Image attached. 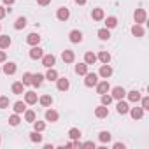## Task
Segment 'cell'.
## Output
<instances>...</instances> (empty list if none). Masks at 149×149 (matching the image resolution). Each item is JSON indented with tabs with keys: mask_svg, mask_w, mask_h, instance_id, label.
I'll use <instances>...</instances> for the list:
<instances>
[{
	"mask_svg": "<svg viewBox=\"0 0 149 149\" xmlns=\"http://www.w3.org/2000/svg\"><path fill=\"white\" fill-rule=\"evenodd\" d=\"M25 121L33 123V121H35V112H33V111H25Z\"/></svg>",
	"mask_w": 149,
	"mask_h": 149,
	"instance_id": "obj_38",
	"label": "cell"
},
{
	"mask_svg": "<svg viewBox=\"0 0 149 149\" xmlns=\"http://www.w3.org/2000/svg\"><path fill=\"white\" fill-rule=\"evenodd\" d=\"M100 97H102V105H107V107H109V104L114 100V98H112L111 95H107V93H104V95H100Z\"/></svg>",
	"mask_w": 149,
	"mask_h": 149,
	"instance_id": "obj_40",
	"label": "cell"
},
{
	"mask_svg": "<svg viewBox=\"0 0 149 149\" xmlns=\"http://www.w3.org/2000/svg\"><path fill=\"white\" fill-rule=\"evenodd\" d=\"M98 39H100V40H109V39H111V32H109V28H102V30H98Z\"/></svg>",
	"mask_w": 149,
	"mask_h": 149,
	"instance_id": "obj_31",
	"label": "cell"
},
{
	"mask_svg": "<svg viewBox=\"0 0 149 149\" xmlns=\"http://www.w3.org/2000/svg\"><path fill=\"white\" fill-rule=\"evenodd\" d=\"M91 18H93L95 21H102V19L105 18L104 9H93V11H91Z\"/></svg>",
	"mask_w": 149,
	"mask_h": 149,
	"instance_id": "obj_22",
	"label": "cell"
},
{
	"mask_svg": "<svg viewBox=\"0 0 149 149\" xmlns=\"http://www.w3.org/2000/svg\"><path fill=\"white\" fill-rule=\"evenodd\" d=\"M14 2H16V0H4V4H6V6H13Z\"/></svg>",
	"mask_w": 149,
	"mask_h": 149,
	"instance_id": "obj_49",
	"label": "cell"
},
{
	"mask_svg": "<svg viewBox=\"0 0 149 149\" xmlns=\"http://www.w3.org/2000/svg\"><path fill=\"white\" fill-rule=\"evenodd\" d=\"M42 81H44V76H42V74H32V84H33L35 88H40Z\"/></svg>",
	"mask_w": 149,
	"mask_h": 149,
	"instance_id": "obj_18",
	"label": "cell"
},
{
	"mask_svg": "<svg viewBox=\"0 0 149 149\" xmlns=\"http://www.w3.org/2000/svg\"><path fill=\"white\" fill-rule=\"evenodd\" d=\"M40 60H42V65H44V67H47V68H51V67L54 65V61H56V58H54L53 54H44Z\"/></svg>",
	"mask_w": 149,
	"mask_h": 149,
	"instance_id": "obj_13",
	"label": "cell"
},
{
	"mask_svg": "<svg viewBox=\"0 0 149 149\" xmlns=\"http://www.w3.org/2000/svg\"><path fill=\"white\" fill-rule=\"evenodd\" d=\"M39 102H40V105H44V107H49V105L53 104V98H51L49 95H44V97H40V98H39Z\"/></svg>",
	"mask_w": 149,
	"mask_h": 149,
	"instance_id": "obj_33",
	"label": "cell"
},
{
	"mask_svg": "<svg viewBox=\"0 0 149 149\" xmlns=\"http://www.w3.org/2000/svg\"><path fill=\"white\" fill-rule=\"evenodd\" d=\"M83 146H86V147H95V142H91V140H90V142H84Z\"/></svg>",
	"mask_w": 149,
	"mask_h": 149,
	"instance_id": "obj_48",
	"label": "cell"
},
{
	"mask_svg": "<svg viewBox=\"0 0 149 149\" xmlns=\"http://www.w3.org/2000/svg\"><path fill=\"white\" fill-rule=\"evenodd\" d=\"M26 26V18L25 16H19L16 21H14V28L16 30H21V28H25Z\"/></svg>",
	"mask_w": 149,
	"mask_h": 149,
	"instance_id": "obj_25",
	"label": "cell"
},
{
	"mask_svg": "<svg viewBox=\"0 0 149 149\" xmlns=\"http://www.w3.org/2000/svg\"><path fill=\"white\" fill-rule=\"evenodd\" d=\"M128 112H130V116L133 119H142V116H144V109L142 107H132Z\"/></svg>",
	"mask_w": 149,
	"mask_h": 149,
	"instance_id": "obj_15",
	"label": "cell"
},
{
	"mask_svg": "<svg viewBox=\"0 0 149 149\" xmlns=\"http://www.w3.org/2000/svg\"><path fill=\"white\" fill-rule=\"evenodd\" d=\"M42 56H44V49L39 47V46H32V49H30V58H32V60H40Z\"/></svg>",
	"mask_w": 149,
	"mask_h": 149,
	"instance_id": "obj_4",
	"label": "cell"
},
{
	"mask_svg": "<svg viewBox=\"0 0 149 149\" xmlns=\"http://www.w3.org/2000/svg\"><path fill=\"white\" fill-rule=\"evenodd\" d=\"M9 107V98L7 97H0V109H7Z\"/></svg>",
	"mask_w": 149,
	"mask_h": 149,
	"instance_id": "obj_43",
	"label": "cell"
},
{
	"mask_svg": "<svg viewBox=\"0 0 149 149\" xmlns=\"http://www.w3.org/2000/svg\"><path fill=\"white\" fill-rule=\"evenodd\" d=\"M11 37L9 35H0V49H7L11 46Z\"/></svg>",
	"mask_w": 149,
	"mask_h": 149,
	"instance_id": "obj_21",
	"label": "cell"
},
{
	"mask_svg": "<svg viewBox=\"0 0 149 149\" xmlns=\"http://www.w3.org/2000/svg\"><path fill=\"white\" fill-rule=\"evenodd\" d=\"M44 79H47V81H56V79H58V72H56V70H54V68L51 67V68H49V70L46 72Z\"/></svg>",
	"mask_w": 149,
	"mask_h": 149,
	"instance_id": "obj_24",
	"label": "cell"
},
{
	"mask_svg": "<svg viewBox=\"0 0 149 149\" xmlns=\"http://www.w3.org/2000/svg\"><path fill=\"white\" fill-rule=\"evenodd\" d=\"M56 86H58L60 91H67V90L70 88V83H68L67 77H58V79H56Z\"/></svg>",
	"mask_w": 149,
	"mask_h": 149,
	"instance_id": "obj_9",
	"label": "cell"
},
{
	"mask_svg": "<svg viewBox=\"0 0 149 149\" xmlns=\"http://www.w3.org/2000/svg\"><path fill=\"white\" fill-rule=\"evenodd\" d=\"M13 109H14V112H16V114H21V112H25V111H26V102H16Z\"/></svg>",
	"mask_w": 149,
	"mask_h": 149,
	"instance_id": "obj_28",
	"label": "cell"
},
{
	"mask_svg": "<svg viewBox=\"0 0 149 149\" xmlns=\"http://www.w3.org/2000/svg\"><path fill=\"white\" fill-rule=\"evenodd\" d=\"M84 77H86V79H84V84H86L88 88H91V86H95V84L98 83V74H95V72H93V74L88 72Z\"/></svg>",
	"mask_w": 149,
	"mask_h": 149,
	"instance_id": "obj_1",
	"label": "cell"
},
{
	"mask_svg": "<svg viewBox=\"0 0 149 149\" xmlns=\"http://www.w3.org/2000/svg\"><path fill=\"white\" fill-rule=\"evenodd\" d=\"M84 63H86V65H93V63H97V54L91 53V51H88V53L84 54Z\"/></svg>",
	"mask_w": 149,
	"mask_h": 149,
	"instance_id": "obj_23",
	"label": "cell"
},
{
	"mask_svg": "<svg viewBox=\"0 0 149 149\" xmlns=\"http://www.w3.org/2000/svg\"><path fill=\"white\" fill-rule=\"evenodd\" d=\"M95 116H97L98 119L107 118V116H109V107H107V105H98V107L95 109Z\"/></svg>",
	"mask_w": 149,
	"mask_h": 149,
	"instance_id": "obj_7",
	"label": "cell"
},
{
	"mask_svg": "<svg viewBox=\"0 0 149 149\" xmlns=\"http://www.w3.org/2000/svg\"><path fill=\"white\" fill-rule=\"evenodd\" d=\"M132 33L135 35V37H144V28H142V25H133L132 26Z\"/></svg>",
	"mask_w": 149,
	"mask_h": 149,
	"instance_id": "obj_26",
	"label": "cell"
},
{
	"mask_svg": "<svg viewBox=\"0 0 149 149\" xmlns=\"http://www.w3.org/2000/svg\"><path fill=\"white\" fill-rule=\"evenodd\" d=\"M68 137H70L72 140L81 139V130H79V128H70V130H68Z\"/></svg>",
	"mask_w": 149,
	"mask_h": 149,
	"instance_id": "obj_30",
	"label": "cell"
},
{
	"mask_svg": "<svg viewBox=\"0 0 149 149\" xmlns=\"http://www.w3.org/2000/svg\"><path fill=\"white\" fill-rule=\"evenodd\" d=\"M25 86H28V84H32V74L30 72H25L23 74V81H21Z\"/></svg>",
	"mask_w": 149,
	"mask_h": 149,
	"instance_id": "obj_41",
	"label": "cell"
},
{
	"mask_svg": "<svg viewBox=\"0 0 149 149\" xmlns=\"http://www.w3.org/2000/svg\"><path fill=\"white\" fill-rule=\"evenodd\" d=\"M0 28H2V26H0Z\"/></svg>",
	"mask_w": 149,
	"mask_h": 149,
	"instance_id": "obj_53",
	"label": "cell"
},
{
	"mask_svg": "<svg viewBox=\"0 0 149 149\" xmlns=\"http://www.w3.org/2000/svg\"><path fill=\"white\" fill-rule=\"evenodd\" d=\"M37 2H39V6L46 7V6H49V4H51V0H37Z\"/></svg>",
	"mask_w": 149,
	"mask_h": 149,
	"instance_id": "obj_44",
	"label": "cell"
},
{
	"mask_svg": "<svg viewBox=\"0 0 149 149\" xmlns=\"http://www.w3.org/2000/svg\"><path fill=\"white\" fill-rule=\"evenodd\" d=\"M30 140H32V142H37V144L42 142V135H40V132H35V130H33V132L30 133Z\"/></svg>",
	"mask_w": 149,
	"mask_h": 149,
	"instance_id": "obj_37",
	"label": "cell"
},
{
	"mask_svg": "<svg viewBox=\"0 0 149 149\" xmlns=\"http://www.w3.org/2000/svg\"><path fill=\"white\" fill-rule=\"evenodd\" d=\"M56 18H58L60 21H67V19L70 18V11H68L67 7H60L58 13H56Z\"/></svg>",
	"mask_w": 149,
	"mask_h": 149,
	"instance_id": "obj_10",
	"label": "cell"
},
{
	"mask_svg": "<svg viewBox=\"0 0 149 149\" xmlns=\"http://www.w3.org/2000/svg\"><path fill=\"white\" fill-rule=\"evenodd\" d=\"M6 13H7V9H6V7H2V6H0V19H2V18L6 16Z\"/></svg>",
	"mask_w": 149,
	"mask_h": 149,
	"instance_id": "obj_46",
	"label": "cell"
},
{
	"mask_svg": "<svg viewBox=\"0 0 149 149\" xmlns=\"http://www.w3.org/2000/svg\"><path fill=\"white\" fill-rule=\"evenodd\" d=\"M68 39H70V42H74V44H79V42H83V33H81L79 30H72V32L68 33Z\"/></svg>",
	"mask_w": 149,
	"mask_h": 149,
	"instance_id": "obj_8",
	"label": "cell"
},
{
	"mask_svg": "<svg viewBox=\"0 0 149 149\" xmlns=\"http://www.w3.org/2000/svg\"><path fill=\"white\" fill-rule=\"evenodd\" d=\"M37 93L35 91H25V102L26 104H30V105H33V104H37Z\"/></svg>",
	"mask_w": 149,
	"mask_h": 149,
	"instance_id": "obj_14",
	"label": "cell"
},
{
	"mask_svg": "<svg viewBox=\"0 0 149 149\" xmlns=\"http://www.w3.org/2000/svg\"><path fill=\"white\" fill-rule=\"evenodd\" d=\"M98 140H100L102 144H107V142L111 140V133H109V132H100V133H98Z\"/></svg>",
	"mask_w": 149,
	"mask_h": 149,
	"instance_id": "obj_34",
	"label": "cell"
},
{
	"mask_svg": "<svg viewBox=\"0 0 149 149\" xmlns=\"http://www.w3.org/2000/svg\"><path fill=\"white\" fill-rule=\"evenodd\" d=\"M126 95H128V100H130V102H139V100H140V91H137V90H132V91H128Z\"/></svg>",
	"mask_w": 149,
	"mask_h": 149,
	"instance_id": "obj_27",
	"label": "cell"
},
{
	"mask_svg": "<svg viewBox=\"0 0 149 149\" xmlns=\"http://www.w3.org/2000/svg\"><path fill=\"white\" fill-rule=\"evenodd\" d=\"M0 72H2V68H0Z\"/></svg>",
	"mask_w": 149,
	"mask_h": 149,
	"instance_id": "obj_51",
	"label": "cell"
},
{
	"mask_svg": "<svg viewBox=\"0 0 149 149\" xmlns=\"http://www.w3.org/2000/svg\"><path fill=\"white\" fill-rule=\"evenodd\" d=\"M146 18H147V14H146V11H144V9H137V11L133 13V19H135V23H137V25L146 23Z\"/></svg>",
	"mask_w": 149,
	"mask_h": 149,
	"instance_id": "obj_2",
	"label": "cell"
},
{
	"mask_svg": "<svg viewBox=\"0 0 149 149\" xmlns=\"http://www.w3.org/2000/svg\"><path fill=\"white\" fill-rule=\"evenodd\" d=\"M95 86H97V93H98V95H104V93H109V91H111V84L107 83V79L97 83Z\"/></svg>",
	"mask_w": 149,
	"mask_h": 149,
	"instance_id": "obj_3",
	"label": "cell"
},
{
	"mask_svg": "<svg viewBox=\"0 0 149 149\" xmlns=\"http://www.w3.org/2000/svg\"><path fill=\"white\" fill-rule=\"evenodd\" d=\"M118 25V19L114 18V16H109L107 19H105V28H114Z\"/></svg>",
	"mask_w": 149,
	"mask_h": 149,
	"instance_id": "obj_35",
	"label": "cell"
},
{
	"mask_svg": "<svg viewBox=\"0 0 149 149\" xmlns=\"http://www.w3.org/2000/svg\"><path fill=\"white\" fill-rule=\"evenodd\" d=\"M74 2L79 4V6H84V4H86V0H74Z\"/></svg>",
	"mask_w": 149,
	"mask_h": 149,
	"instance_id": "obj_50",
	"label": "cell"
},
{
	"mask_svg": "<svg viewBox=\"0 0 149 149\" xmlns=\"http://www.w3.org/2000/svg\"><path fill=\"white\" fill-rule=\"evenodd\" d=\"M98 76L104 77V79H109V77L112 76V68H111L109 63H104V65H102V68H100V72H98Z\"/></svg>",
	"mask_w": 149,
	"mask_h": 149,
	"instance_id": "obj_5",
	"label": "cell"
},
{
	"mask_svg": "<svg viewBox=\"0 0 149 149\" xmlns=\"http://www.w3.org/2000/svg\"><path fill=\"white\" fill-rule=\"evenodd\" d=\"M11 90H13V93H14V95H21V93H25V84H23L21 81H18V83H14V84H13V88H11Z\"/></svg>",
	"mask_w": 149,
	"mask_h": 149,
	"instance_id": "obj_20",
	"label": "cell"
},
{
	"mask_svg": "<svg viewBox=\"0 0 149 149\" xmlns=\"http://www.w3.org/2000/svg\"><path fill=\"white\" fill-rule=\"evenodd\" d=\"M58 118H60V114H58L54 109H47V111H46V121H49V123H56Z\"/></svg>",
	"mask_w": 149,
	"mask_h": 149,
	"instance_id": "obj_11",
	"label": "cell"
},
{
	"mask_svg": "<svg viewBox=\"0 0 149 149\" xmlns=\"http://www.w3.org/2000/svg\"><path fill=\"white\" fill-rule=\"evenodd\" d=\"M0 142H2V139H0Z\"/></svg>",
	"mask_w": 149,
	"mask_h": 149,
	"instance_id": "obj_52",
	"label": "cell"
},
{
	"mask_svg": "<svg viewBox=\"0 0 149 149\" xmlns=\"http://www.w3.org/2000/svg\"><path fill=\"white\" fill-rule=\"evenodd\" d=\"M125 95H126L125 88H123V86H116V88L112 90V95H111V97H112L114 100H123V98H125Z\"/></svg>",
	"mask_w": 149,
	"mask_h": 149,
	"instance_id": "obj_6",
	"label": "cell"
},
{
	"mask_svg": "<svg viewBox=\"0 0 149 149\" xmlns=\"http://www.w3.org/2000/svg\"><path fill=\"white\" fill-rule=\"evenodd\" d=\"M74 58H76V56H74V51H70V49H65V51L61 53V60H63L65 63H72Z\"/></svg>",
	"mask_w": 149,
	"mask_h": 149,
	"instance_id": "obj_16",
	"label": "cell"
},
{
	"mask_svg": "<svg viewBox=\"0 0 149 149\" xmlns=\"http://www.w3.org/2000/svg\"><path fill=\"white\" fill-rule=\"evenodd\" d=\"M114 149H125V144L118 142V144H114Z\"/></svg>",
	"mask_w": 149,
	"mask_h": 149,
	"instance_id": "obj_47",
	"label": "cell"
},
{
	"mask_svg": "<svg viewBox=\"0 0 149 149\" xmlns=\"http://www.w3.org/2000/svg\"><path fill=\"white\" fill-rule=\"evenodd\" d=\"M7 60V54H6V51H0V63H4Z\"/></svg>",
	"mask_w": 149,
	"mask_h": 149,
	"instance_id": "obj_45",
	"label": "cell"
},
{
	"mask_svg": "<svg viewBox=\"0 0 149 149\" xmlns=\"http://www.w3.org/2000/svg\"><path fill=\"white\" fill-rule=\"evenodd\" d=\"M116 111H118V114H126V112L130 111V105H128L126 102L119 100V102H118V105H116Z\"/></svg>",
	"mask_w": 149,
	"mask_h": 149,
	"instance_id": "obj_17",
	"label": "cell"
},
{
	"mask_svg": "<svg viewBox=\"0 0 149 149\" xmlns=\"http://www.w3.org/2000/svg\"><path fill=\"white\" fill-rule=\"evenodd\" d=\"M19 123H21V119H19V114H16V112H14V114L9 118V125H11V126H18Z\"/></svg>",
	"mask_w": 149,
	"mask_h": 149,
	"instance_id": "obj_36",
	"label": "cell"
},
{
	"mask_svg": "<svg viewBox=\"0 0 149 149\" xmlns=\"http://www.w3.org/2000/svg\"><path fill=\"white\" fill-rule=\"evenodd\" d=\"M26 42H28L30 46H39V42H40V35H39V33H30V35L26 37Z\"/></svg>",
	"mask_w": 149,
	"mask_h": 149,
	"instance_id": "obj_19",
	"label": "cell"
},
{
	"mask_svg": "<svg viewBox=\"0 0 149 149\" xmlns=\"http://www.w3.org/2000/svg\"><path fill=\"white\" fill-rule=\"evenodd\" d=\"M33 128H35V132H44L46 130V123L44 121H33Z\"/></svg>",
	"mask_w": 149,
	"mask_h": 149,
	"instance_id": "obj_39",
	"label": "cell"
},
{
	"mask_svg": "<svg viewBox=\"0 0 149 149\" xmlns=\"http://www.w3.org/2000/svg\"><path fill=\"white\" fill-rule=\"evenodd\" d=\"M16 63H13V61H9V63H6L4 67H2V72L6 74V76H13V74L16 72Z\"/></svg>",
	"mask_w": 149,
	"mask_h": 149,
	"instance_id": "obj_12",
	"label": "cell"
},
{
	"mask_svg": "<svg viewBox=\"0 0 149 149\" xmlns=\"http://www.w3.org/2000/svg\"><path fill=\"white\" fill-rule=\"evenodd\" d=\"M140 104H142L140 107H142L144 111H149V98H147V97H140Z\"/></svg>",
	"mask_w": 149,
	"mask_h": 149,
	"instance_id": "obj_42",
	"label": "cell"
},
{
	"mask_svg": "<svg viewBox=\"0 0 149 149\" xmlns=\"http://www.w3.org/2000/svg\"><path fill=\"white\" fill-rule=\"evenodd\" d=\"M76 74H79V76H86V74H88V65L86 63L76 65Z\"/></svg>",
	"mask_w": 149,
	"mask_h": 149,
	"instance_id": "obj_29",
	"label": "cell"
},
{
	"mask_svg": "<svg viewBox=\"0 0 149 149\" xmlns=\"http://www.w3.org/2000/svg\"><path fill=\"white\" fill-rule=\"evenodd\" d=\"M97 60H100L102 63H109V61H111V54H109L107 51H100L98 56H97Z\"/></svg>",
	"mask_w": 149,
	"mask_h": 149,
	"instance_id": "obj_32",
	"label": "cell"
}]
</instances>
